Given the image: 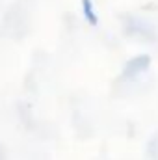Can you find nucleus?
<instances>
[{
    "mask_svg": "<svg viewBox=\"0 0 158 160\" xmlns=\"http://www.w3.org/2000/svg\"><path fill=\"white\" fill-rule=\"evenodd\" d=\"M147 65H149V58H147V56H140V58H136V60H130L128 65L125 67V77H134V71H136V75H138L140 71H145Z\"/></svg>",
    "mask_w": 158,
    "mask_h": 160,
    "instance_id": "1",
    "label": "nucleus"
},
{
    "mask_svg": "<svg viewBox=\"0 0 158 160\" xmlns=\"http://www.w3.org/2000/svg\"><path fill=\"white\" fill-rule=\"evenodd\" d=\"M82 11H84L86 21H87L91 26H95V24L99 22L97 13H95V8H93V0H82Z\"/></svg>",
    "mask_w": 158,
    "mask_h": 160,
    "instance_id": "2",
    "label": "nucleus"
}]
</instances>
